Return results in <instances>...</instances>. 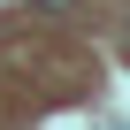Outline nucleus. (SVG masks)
I'll return each instance as SVG.
<instances>
[{
	"mask_svg": "<svg viewBox=\"0 0 130 130\" xmlns=\"http://www.w3.org/2000/svg\"><path fill=\"white\" fill-rule=\"evenodd\" d=\"M38 8H69V0H38Z\"/></svg>",
	"mask_w": 130,
	"mask_h": 130,
	"instance_id": "obj_1",
	"label": "nucleus"
}]
</instances>
